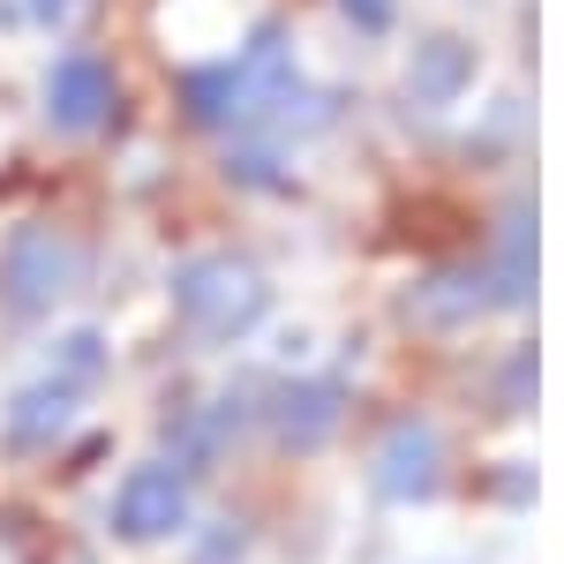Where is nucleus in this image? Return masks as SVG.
<instances>
[{
  "instance_id": "nucleus-1",
  "label": "nucleus",
  "mask_w": 564,
  "mask_h": 564,
  "mask_svg": "<svg viewBox=\"0 0 564 564\" xmlns=\"http://www.w3.org/2000/svg\"><path fill=\"white\" fill-rule=\"evenodd\" d=\"M174 308L196 324V332H212V339H226V332H241V324H257L263 308V286L249 263L234 257H196L174 271Z\"/></svg>"
},
{
  "instance_id": "nucleus-2",
  "label": "nucleus",
  "mask_w": 564,
  "mask_h": 564,
  "mask_svg": "<svg viewBox=\"0 0 564 564\" xmlns=\"http://www.w3.org/2000/svg\"><path fill=\"white\" fill-rule=\"evenodd\" d=\"M68 279H76V249H68L53 226H23V234L8 241V257H0V286H8V308H15V316L61 302Z\"/></svg>"
},
{
  "instance_id": "nucleus-3",
  "label": "nucleus",
  "mask_w": 564,
  "mask_h": 564,
  "mask_svg": "<svg viewBox=\"0 0 564 564\" xmlns=\"http://www.w3.org/2000/svg\"><path fill=\"white\" fill-rule=\"evenodd\" d=\"M45 113H53V129H68V135L98 129L113 113V68L90 61V53H61L53 76H45Z\"/></svg>"
},
{
  "instance_id": "nucleus-4",
  "label": "nucleus",
  "mask_w": 564,
  "mask_h": 564,
  "mask_svg": "<svg viewBox=\"0 0 564 564\" xmlns=\"http://www.w3.org/2000/svg\"><path fill=\"white\" fill-rule=\"evenodd\" d=\"M181 512H188V489H181L174 467H135V475L121 481V505H113L121 534H135V542H159V534H174Z\"/></svg>"
},
{
  "instance_id": "nucleus-5",
  "label": "nucleus",
  "mask_w": 564,
  "mask_h": 564,
  "mask_svg": "<svg viewBox=\"0 0 564 564\" xmlns=\"http://www.w3.org/2000/svg\"><path fill=\"white\" fill-rule=\"evenodd\" d=\"M332 422H339V391L332 384H302V391L279 399V430L294 436V444H324Z\"/></svg>"
},
{
  "instance_id": "nucleus-6",
  "label": "nucleus",
  "mask_w": 564,
  "mask_h": 564,
  "mask_svg": "<svg viewBox=\"0 0 564 564\" xmlns=\"http://www.w3.org/2000/svg\"><path fill=\"white\" fill-rule=\"evenodd\" d=\"M467 68H475V61H467V45H459V39H430L422 53H414L406 84L422 90V98H452V90L467 84Z\"/></svg>"
},
{
  "instance_id": "nucleus-7",
  "label": "nucleus",
  "mask_w": 564,
  "mask_h": 564,
  "mask_svg": "<svg viewBox=\"0 0 564 564\" xmlns=\"http://www.w3.org/2000/svg\"><path fill=\"white\" fill-rule=\"evenodd\" d=\"M430 459H436V436L430 430H399L384 452V489L406 497V489H430Z\"/></svg>"
},
{
  "instance_id": "nucleus-8",
  "label": "nucleus",
  "mask_w": 564,
  "mask_h": 564,
  "mask_svg": "<svg viewBox=\"0 0 564 564\" xmlns=\"http://www.w3.org/2000/svg\"><path fill=\"white\" fill-rule=\"evenodd\" d=\"M61 422H68V391H23L15 399V414H8V436L15 444H45V436H61Z\"/></svg>"
},
{
  "instance_id": "nucleus-9",
  "label": "nucleus",
  "mask_w": 564,
  "mask_h": 564,
  "mask_svg": "<svg viewBox=\"0 0 564 564\" xmlns=\"http://www.w3.org/2000/svg\"><path fill=\"white\" fill-rule=\"evenodd\" d=\"M339 8H347L361 31H384V23H391V0H339Z\"/></svg>"
},
{
  "instance_id": "nucleus-10",
  "label": "nucleus",
  "mask_w": 564,
  "mask_h": 564,
  "mask_svg": "<svg viewBox=\"0 0 564 564\" xmlns=\"http://www.w3.org/2000/svg\"><path fill=\"white\" fill-rule=\"evenodd\" d=\"M90 369H98V339L76 332V339H68V377H90Z\"/></svg>"
}]
</instances>
